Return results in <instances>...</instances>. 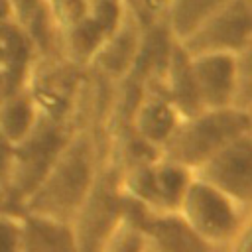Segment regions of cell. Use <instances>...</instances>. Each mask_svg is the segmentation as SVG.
Segmentation results:
<instances>
[{
    "label": "cell",
    "instance_id": "obj_1",
    "mask_svg": "<svg viewBox=\"0 0 252 252\" xmlns=\"http://www.w3.org/2000/svg\"><path fill=\"white\" fill-rule=\"evenodd\" d=\"M96 175L98 169L93 140L87 134L71 136L43 179L28 195L26 213L73 222Z\"/></svg>",
    "mask_w": 252,
    "mask_h": 252
},
{
    "label": "cell",
    "instance_id": "obj_2",
    "mask_svg": "<svg viewBox=\"0 0 252 252\" xmlns=\"http://www.w3.org/2000/svg\"><path fill=\"white\" fill-rule=\"evenodd\" d=\"M246 132H252V112L236 106L203 108L195 114L181 116L171 138L159 150V156L195 171L228 142Z\"/></svg>",
    "mask_w": 252,
    "mask_h": 252
},
{
    "label": "cell",
    "instance_id": "obj_3",
    "mask_svg": "<svg viewBox=\"0 0 252 252\" xmlns=\"http://www.w3.org/2000/svg\"><path fill=\"white\" fill-rule=\"evenodd\" d=\"M242 211L228 195L193 175L177 209L187 226L209 246L232 242L244 226Z\"/></svg>",
    "mask_w": 252,
    "mask_h": 252
},
{
    "label": "cell",
    "instance_id": "obj_4",
    "mask_svg": "<svg viewBox=\"0 0 252 252\" xmlns=\"http://www.w3.org/2000/svg\"><path fill=\"white\" fill-rule=\"evenodd\" d=\"M193 171L173 159L156 156L122 169V193L156 213H177Z\"/></svg>",
    "mask_w": 252,
    "mask_h": 252
},
{
    "label": "cell",
    "instance_id": "obj_5",
    "mask_svg": "<svg viewBox=\"0 0 252 252\" xmlns=\"http://www.w3.org/2000/svg\"><path fill=\"white\" fill-rule=\"evenodd\" d=\"M122 169L108 165L98 171L85 203L73 219V230L79 252H100L104 240L122 217Z\"/></svg>",
    "mask_w": 252,
    "mask_h": 252
},
{
    "label": "cell",
    "instance_id": "obj_6",
    "mask_svg": "<svg viewBox=\"0 0 252 252\" xmlns=\"http://www.w3.org/2000/svg\"><path fill=\"white\" fill-rule=\"evenodd\" d=\"M252 37V10L246 0H228L205 18L179 45L189 55L236 53Z\"/></svg>",
    "mask_w": 252,
    "mask_h": 252
},
{
    "label": "cell",
    "instance_id": "obj_7",
    "mask_svg": "<svg viewBox=\"0 0 252 252\" xmlns=\"http://www.w3.org/2000/svg\"><path fill=\"white\" fill-rule=\"evenodd\" d=\"M240 209H252V132L238 136L193 171Z\"/></svg>",
    "mask_w": 252,
    "mask_h": 252
},
{
    "label": "cell",
    "instance_id": "obj_8",
    "mask_svg": "<svg viewBox=\"0 0 252 252\" xmlns=\"http://www.w3.org/2000/svg\"><path fill=\"white\" fill-rule=\"evenodd\" d=\"M122 215L134 220L146 234L148 248L156 252H209L203 242L179 217V213H156L124 195Z\"/></svg>",
    "mask_w": 252,
    "mask_h": 252
},
{
    "label": "cell",
    "instance_id": "obj_9",
    "mask_svg": "<svg viewBox=\"0 0 252 252\" xmlns=\"http://www.w3.org/2000/svg\"><path fill=\"white\" fill-rule=\"evenodd\" d=\"M191 57V75L201 108L234 106L236 73L232 53H199Z\"/></svg>",
    "mask_w": 252,
    "mask_h": 252
},
{
    "label": "cell",
    "instance_id": "obj_10",
    "mask_svg": "<svg viewBox=\"0 0 252 252\" xmlns=\"http://www.w3.org/2000/svg\"><path fill=\"white\" fill-rule=\"evenodd\" d=\"M179 120L181 114L177 108L156 89H144L128 114L132 136L158 154L171 138Z\"/></svg>",
    "mask_w": 252,
    "mask_h": 252
},
{
    "label": "cell",
    "instance_id": "obj_11",
    "mask_svg": "<svg viewBox=\"0 0 252 252\" xmlns=\"http://www.w3.org/2000/svg\"><path fill=\"white\" fill-rule=\"evenodd\" d=\"M156 91H159L163 96H167V100L177 108V112L181 116H189V114L203 110L199 104L193 75H191V57L179 45L177 39L169 51L163 73L158 79Z\"/></svg>",
    "mask_w": 252,
    "mask_h": 252
},
{
    "label": "cell",
    "instance_id": "obj_12",
    "mask_svg": "<svg viewBox=\"0 0 252 252\" xmlns=\"http://www.w3.org/2000/svg\"><path fill=\"white\" fill-rule=\"evenodd\" d=\"M22 252H79L71 222L51 217L26 213L22 215Z\"/></svg>",
    "mask_w": 252,
    "mask_h": 252
},
{
    "label": "cell",
    "instance_id": "obj_13",
    "mask_svg": "<svg viewBox=\"0 0 252 252\" xmlns=\"http://www.w3.org/2000/svg\"><path fill=\"white\" fill-rule=\"evenodd\" d=\"M39 110L35 100L26 93L6 96L0 104V136L10 144H22L37 126Z\"/></svg>",
    "mask_w": 252,
    "mask_h": 252
},
{
    "label": "cell",
    "instance_id": "obj_14",
    "mask_svg": "<svg viewBox=\"0 0 252 252\" xmlns=\"http://www.w3.org/2000/svg\"><path fill=\"white\" fill-rule=\"evenodd\" d=\"M61 37L69 61L73 65H85V63H93L94 55L110 37V33L91 14H87L77 24L61 30Z\"/></svg>",
    "mask_w": 252,
    "mask_h": 252
},
{
    "label": "cell",
    "instance_id": "obj_15",
    "mask_svg": "<svg viewBox=\"0 0 252 252\" xmlns=\"http://www.w3.org/2000/svg\"><path fill=\"white\" fill-rule=\"evenodd\" d=\"M226 2L228 0H169L163 14V22L171 35L181 41L205 18H209Z\"/></svg>",
    "mask_w": 252,
    "mask_h": 252
},
{
    "label": "cell",
    "instance_id": "obj_16",
    "mask_svg": "<svg viewBox=\"0 0 252 252\" xmlns=\"http://www.w3.org/2000/svg\"><path fill=\"white\" fill-rule=\"evenodd\" d=\"M100 252H148L146 234L134 220L122 215L118 224L104 240Z\"/></svg>",
    "mask_w": 252,
    "mask_h": 252
},
{
    "label": "cell",
    "instance_id": "obj_17",
    "mask_svg": "<svg viewBox=\"0 0 252 252\" xmlns=\"http://www.w3.org/2000/svg\"><path fill=\"white\" fill-rule=\"evenodd\" d=\"M234 106L252 112V37L234 53Z\"/></svg>",
    "mask_w": 252,
    "mask_h": 252
},
{
    "label": "cell",
    "instance_id": "obj_18",
    "mask_svg": "<svg viewBox=\"0 0 252 252\" xmlns=\"http://www.w3.org/2000/svg\"><path fill=\"white\" fill-rule=\"evenodd\" d=\"M89 2L91 0H45V6L53 26H57L61 32L89 14Z\"/></svg>",
    "mask_w": 252,
    "mask_h": 252
},
{
    "label": "cell",
    "instance_id": "obj_19",
    "mask_svg": "<svg viewBox=\"0 0 252 252\" xmlns=\"http://www.w3.org/2000/svg\"><path fill=\"white\" fill-rule=\"evenodd\" d=\"M167 2L169 0H124L126 10L132 14V18L142 28H148V26L163 20Z\"/></svg>",
    "mask_w": 252,
    "mask_h": 252
},
{
    "label": "cell",
    "instance_id": "obj_20",
    "mask_svg": "<svg viewBox=\"0 0 252 252\" xmlns=\"http://www.w3.org/2000/svg\"><path fill=\"white\" fill-rule=\"evenodd\" d=\"M22 217H14L0 211V252H22Z\"/></svg>",
    "mask_w": 252,
    "mask_h": 252
},
{
    "label": "cell",
    "instance_id": "obj_21",
    "mask_svg": "<svg viewBox=\"0 0 252 252\" xmlns=\"http://www.w3.org/2000/svg\"><path fill=\"white\" fill-rule=\"evenodd\" d=\"M232 250L230 252H252V219L244 222L240 228L238 236L232 240Z\"/></svg>",
    "mask_w": 252,
    "mask_h": 252
},
{
    "label": "cell",
    "instance_id": "obj_22",
    "mask_svg": "<svg viewBox=\"0 0 252 252\" xmlns=\"http://www.w3.org/2000/svg\"><path fill=\"white\" fill-rule=\"evenodd\" d=\"M12 14H10V2L8 0H0V22L2 20H8Z\"/></svg>",
    "mask_w": 252,
    "mask_h": 252
},
{
    "label": "cell",
    "instance_id": "obj_23",
    "mask_svg": "<svg viewBox=\"0 0 252 252\" xmlns=\"http://www.w3.org/2000/svg\"><path fill=\"white\" fill-rule=\"evenodd\" d=\"M248 2V6H250V10H252V0H246Z\"/></svg>",
    "mask_w": 252,
    "mask_h": 252
},
{
    "label": "cell",
    "instance_id": "obj_24",
    "mask_svg": "<svg viewBox=\"0 0 252 252\" xmlns=\"http://www.w3.org/2000/svg\"><path fill=\"white\" fill-rule=\"evenodd\" d=\"M122 2H124V0H122Z\"/></svg>",
    "mask_w": 252,
    "mask_h": 252
}]
</instances>
